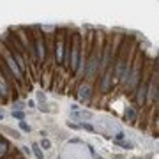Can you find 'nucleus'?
<instances>
[{
    "label": "nucleus",
    "instance_id": "5",
    "mask_svg": "<svg viewBox=\"0 0 159 159\" xmlns=\"http://www.w3.org/2000/svg\"><path fill=\"white\" fill-rule=\"evenodd\" d=\"M71 119L73 120H90V119H92V113H90V111H71Z\"/></svg>",
    "mask_w": 159,
    "mask_h": 159
},
{
    "label": "nucleus",
    "instance_id": "4",
    "mask_svg": "<svg viewBox=\"0 0 159 159\" xmlns=\"http://www.w3.org/2000/svg\"><path fill=\"white\" fill-rule=\"evenodd\" d=\"M111 81H113L111 73H110V71H106V74L103 76V81H101V90H103V94L110 92V88H111Z\"/></svg>",
    "mask_w": 159,
    "mask_h": 159
},
{
    "label": "nucleus",
    "instance_id": "7",
    "mask_svg": "<svg viewBox=\"0 0 159 159\" xmlns=\"http://www.w3.org/2000/svg\"><path fill=\"white\" fill-rule=\"evenodd\" d=\"M30 149H32V152H34V156H35L37 159H44V154H42V150H41L39 143H32V145H30Z\"/></svg>",
    "mask_w": 159,
    "mask_h": 159
},
{
    "label": "nucleus",
    "instance_id": "13",
    "mask_svg": "<svg viewBox=\"0 0 159 159\" xmlns=\"http://www.w3.org/2000/svg\"><path fill=\"white\" fill-rule=\"evenodd\" d=\"M80 126H81V129H85V131H96L94 126H92V124H88V122H81Z\"/></svg>",
    "mask_w": 159,
    "mask_h": 159
},
{
    "label": "nucleus",
    "instance_id": "14",
    "mask_svg": "<svg viewBox=\"0 0 159 159\" xmlns=\"http://www.w3.org/2000/svg\"><path fill=\"white\" fill-rule=\"evenodd\" d=\"M120 147H124V149H133V143L131 142H117Z\"/></svg>",
    "mask_w": 159,
    "mask_h": 159
},
{
    "label": "nucleus",
    "instance_id": "2",
    "mask_svg": "<svg viewBox=\"0 0 159 159\" xmlns=\"http://www.w3.org/2000/svg\"><path fill=\"white\" fill-rule=\"evenodd\" d=\"M73 50H71V71L76 73L78 71V65H80V46H78V37L74 35L73 39Z\"/></svg>",
    "mask_w": 159,
    "mask_h": 159
},
{
    "label": "nucleus",
    "instance_id": "15",
    "mask_svg": "<svg viewBox=\"0 0 159 159\" xmlns=\"http://www.w3.org/2000/svg\"><path fill=\"white\" fill-rule=\"evenodd\" d=\"M37 99H39V103H41V110H42L44 101H46V99H44V94H42V92H39V94H37Z\"/></svg>",
    "mask_w": 159,
    "mask_h": 159
},
{
    "label": "nucleus",
    "instance_id": "6",
    "mask_svg": "<svg viewBox=\"0 0 159 159\" xmlns=\"http://www.w3.org/2000/svg\"><path fill=\"white\" fill-rule=\"evenodd\" d=\"M90 96H92L90 94V87L88 85H81L80 87V99L81 101H90Z\"/></svg>",
    "mask_w": 159,
    "mask_h": 159
},
{
    "label": "nucleus",
    "instance_id": "11",
    "mask_svg": "<svg viewBox=\"0 0 159 159\" xmlns=\"http://www.w3.org/2000/svg\"><path fill=\"white\" fill-rule=\"evenodd\" d=\"M12 119H16V120H23V119H25V113H23V111H16V110H12Z\"/></svg>",
    "mask_w": 159,
    "mask_h": 159
},
{
    "label": "nucleus",
    "instance_id": "18",
    "mask_svg": "<svg viewBox=\"0 0 159 159\" xmlns=\"http://www.w3.org/2000/svg\"><path fill=\"white\" fill-rule=\"evenodd\" d=\"M0 120H4V113H2V110H0Z\"/></svg>",
    "mask_w": 159,
    "mask_h": 159
},
{
    "label": "nucleus",
    "instance_id": "17",
    "mask_svg": "<svg viewBox=\"0 0 159 159\" xmlns=\"http://www.w3.org/2000/svg\"><path fill=\"white\" fill-rule=\"evenodd\" d=\"M21 149H23V152H25V154H30V149H28V147H21Z\"/></svg>",
    "mask_w": 159,
    "mask_h": 159
},
{
    "label": "nucleus",
    "instance_id": "9",
    "mask_svg": "<svg viewBox=\"0 0 159 159\" xmlns=\"http://www.w3.org/2000/svg\"><path fill=\"white\" fill-rule=\"evenodd\" d=\"M7 142L2 138V136H0V157H2V156H6V152H7Z\"/></svg>",
    "mask_w": 159,
    "mask_h": 159
},
{
    "label": "nucleus",
    "instance_id": "8",
    "mask_svg": "<svg viewBox=\"0 0 159 159\" xmlns=\"http://www.w3.org/2000/svg\"><path fill=\"white\" fill-rule=\"evenodd\" d=\"M126 120H129V122L136 120V110L134 108H127L126 110Z\"/></svg>",
    "mask_w": 159,
    "mask_h": 159
},
{
    "label": "nucleus",
    "instance_id": "16",
    "mask_svg": "<svg viewBox=\"0 0 159 159\" xmlns=\"http://www.w3.org/2000/svg\"><path fill=\"white\" fill-rule=\"evenodd\" d=\"M67 126H69L71 129H81V126H80V124H76V122H67Z\"/></svg>",
    "mask_w": 159,
    "mask_h": 159
},
{
    "label": "nucleus",
    "instance_id": "3",
    "mask_svg": "<svg viewBox=\"0 0 159 159\" xmlns=\"http://www.w3.org/2000/svg\"><path fill=\"white\" fill-rule=\"evenodd\" d=\"M34 42H35V55H37V62L44 60V55H46V46H44V41L41 34L34 35Z\"/></svg>",
    "mask_w": 159,
    "mask_h": 159
},
{
    "label": "nucleus",
    "instance_id": "12",
    "mask_svg": "<svg viewBox=\"0 0 159 159\" xmlns=\"http://www.w3.org/2000/svg\"><path fill=\"white\" fill-rule=\"evenodd\" d=\"M19 129H21V131H25V133H30V126H28L25 120H19Z\"/></svg>",
    "mask_w": 159,
    "mask_h": 159
},
{
    "label": "nucleus",
    "instance_id": "10",
    "mask_svg": "<svg viewBox=\"0 0 159 159\" xmlns=\"http://www.w3.org/2000/svg\"><path fill=\"white\" fill-rule=\"evenodd\" d=\"M39 147H41V149H44V150H50V149H51V142H50L48 138H42V140H41V143H39Z\"/></svg>",
    "mask_w": 159,
    "mask_h": 159
},
{
    "label": "nucleus",
    "instance_id": "1",
    "mask_svg": "<svg viewBox=\"0 0 159 159\" xmlns=\"http://www.w3.org/2000/svg\"><path fill=\"white\" fill-rule=\"evenodd\" d=\"M0 57L4 58L6 65L9 67V71H11V73H12V76H14V80H16V81H23V74H21L19 67L16 65V62H14V58H12V55H11V51H9V48L6 46V44H2V50H0Z\"/></svg>",
    "mask_w": 159,
    "mask_h": 159
}]
</instances>
